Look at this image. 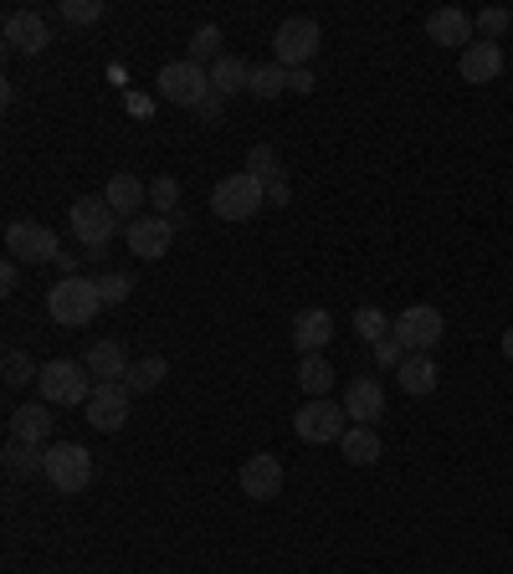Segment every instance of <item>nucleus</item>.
I'll return each instance as SVG.
<instances>
[{
  "label": "nucleus",
  "mask_w": 513,
  "mask_h": 574,
  "mask_svg": "<svg viewBox=\"0 0 513 574\" xmlns=\"http://www.w3.org/2000/svg\"><path fill=\"white\" fill-rule=\"evenodd\" d=\"M334 339V313L329 308H303L293 313V344L303 354H324V344Z\"/></svg>",
  "instance_id": "412c9836"
},
{
  "label": "nucleus",
  "mask_w": 513,
  "mask_h": 574,
  "mask_svg": "<svg viewBox=\"0 0 513 574\" xmlns=\"http://www.w3.org/2000/svg\"><path fill=\"white\" fill-rule=\"evenodd\" d=\"M57 16H62L68 27H93V21H103V0H62Z\"/></svg>",
  "instance_id": "473e14b6"
},
{
  "label": "nucleus",
  "mask_w": 513,
  "mask_h": 574,
  "mask_svg": "<svg viewBox=\"0 0 513 574\" xmlns=\"http://www.w3.org/2000/svg\"><path fill=\"white\" fill-rule=\"evenodd\" d=\"M217 57H227V52H221V27H211V21H205V27L195 31V37H190V62L211 68Z\"/></svg>",
  "instance_id": "7c9ffc66"
},
{
  "label": "nucleus",
  "mask_w": 513,
  "mask_h": 574,
  "mask_svg": "<svg viewBox=\"0 0 513 574\" xmlns=\"http://www.w3.org/2000/svg\"><path fill=\"white\" fill-rule=\"evenodd\" d=\"M37 395L47 405H88L93 401V374L82 360H52L37 374Z\"/></svg>",
  "instance_id": "7ed1b4c3"
},
{
  "label": "nucleus",
  "mask_w": 513,
  "mask_h": 574,
  "mask_svg": "<svg viewBox=\"0 0 513 574\" xmlns=\"http://www.w3.org/2000/svg\"><path fill=\"white\" fill-rule=\"evenodd\" d=\"M41 477L52 482L57 493H88V482H93V452L78 446V441H57L47 446V472Z\"/></svg>",
  "instance_id": "0eeeda50"
},
{
  "label": "nucleus",
  "mask_w": 513,
  "mask_h": 574,
  "mask_svg": "<svg viewBox=\"0 0 513 574\" xmlns=\"http://www.w3.org/2000/svg\"><path fill=\"white\" fill-rule=\"evenodd\" d=\"M268 205H288V180H272L268 185Z\"/></svg>",
  "instance_id": "a19ab883"
},
{
  "label": "nucleus",
  "mask_w": 513,
  "mask_h": 574,
  "mask_svg": "<svg viewBox=\"0 0 513 574\" xmlns=\"http://www.w3.org/2000/svg\"><path fill=\"white\" fill-rule=\"evenodd\" d=\"M154 93H160L164 103H175V108H201L205 98H211V68L190 62V57L164 62V68L154 72Z\"/></svg>",
  "instance_id": "20e7f679"
},
{
  "label": "nucleus",
  "mask_w": 513,
  "mask_h": 574,
  "mask_svg": "<svg viewBox=\"0 0 513 574\" xmlns=\"http://www.w3.org/2000/svg\"><path fill=\"white\" fill-rule=\"evenodd\" d=\"M247 174H256L262 185H272V180H283L278 149H272V144H252V149H247Z\"/></svg>",
  "instance_id": "c85d7f7f"
},
{
  "label": "nucleus",
  "mask_w": 513,
  "mask_h": 574,
  "mask_svg": "<svg viewBox=\"0 0 513 574\" xmlns=\"http://www.w3.org/2000/svg\"><path fill=\"white\" fill-rule=\"evenodd\" d=\"M37 374H41V364H31V354H21V349L6 354V385H31Z\"/></svg>",
  "instance_id": "f704fd0d"
},
{
  "label": "nucleus",
  "mask_w": 513,
  "mask_h": 574,
  "mask_svg": "<svg viewBox=\"0 0 513 574\" xmlns=\"http://www.w3.org/2000/svg\"><path fill=\"white\" fill-rule=\"evenodd\" d=\"M288 88H293V93H313V72H309V68L288 72Z\"/></svg>",
  "instance_id": "ea45409f"
},
{
  "label": "nucleus",
  "mask_w": 513,
  "mask_h": 574,
  "mask_svg": "<svg viewBox=\"0 0 513 574\" xmlns=\"http://www.w3.org/2000/svg\"><path fill=\"white\" fill-rule=\"evenodd\" d=\"M16 282H21V262L6 256V268H0V293H16Z\"/></svg>",
  "instance_id": "58836bf2"
},
{
  "label": "nucleus",
  "mask_w": 513,
  "mask_h": 574,
  "mask_svg": "<svg viewBox=\"0 0 513 574\" xmlns=\"http://www.w3.org/2000/svg\"><path fill=\"white\" fill-rule=\"evenodd\" d=\"M509 27H513L509 6H487V11H477V31H483V41H499Z\"/></svg>",
  "instance_id": "72a5a7b5"
},
{
  "label": "nucleus",
  "mask_w": 513,
  "mask_h": 574,
  "mask_svg": "<svg viewBox=\"0 0 513 574\" xmlns=\"http://www.w3.org/2000/svg\"><path fill=\"white\" fill-rule=\"evenodd\" d=\"M98 293H103V303H123V298L134 293V278H129V272H103V278H98Z\"/></svg>",
  "instance_id": "c9c22d12"
},
{
  "label": "nucleus",
  "mask_w": 513,
  "mask_h": 574,
  "mask_svg": "<svg viewBox=\"0 0 513 574\" xmlns=\"http://www.w3.org/2000/svg\"><path fill=\"white\" fill-rule=\"evenodd\" d=\"M503 360L513 364V329H503Z\"/></svg>",
  "instance_id": "37998d69"
},
{
  "label": "nucleus",
  "mask_w": 513,
  "mask_h": 574,
  "mask_svg": "<svg viewBox=\"0 0 513 574\" xmlns=\"http://www.w3.org/2000/svg\"><path fill=\"white\" fill-rule=\"evenodd\" d=\"M391 323H395V319H385V308H354V334L365 339V344L391 339Z\"/></svg>",
  "instance_id": "cd10ccee"
},
{
  "label": "nucleus",
  "mask_w": 513,
  "mask_h": 574,
  "mask_svg": "<svg viewBox=\"0 0 513 574\" xmlns=\"http://www.w3.org/2000/svg\"><path fill=\"white\" fill-rule=\"evenodd\" d=\"M298 385L309 390V401L329 395V390H334V364H329L324 354H303V364H298Z\"/></svg>",
  "instance_id": "393cba45"
},
{
  "label": "nucleus",
  "mask_w": 513,
  "mask_h": 574,
  "mask_svg": "<svg viewBox=\"0 0 513 574\" xmlns=\"http://www.w3.org/2000/svg\"><path fill=\"white\" fill-rule=\"evenodd\" d=\"M457 72H462V82H473V88L493 82L503 72V47L499 41H473V47L457 57Z\"/></svg>",
  "instance_id": "aec40b11"
},
{
  "label": "nucleus",
  "mask_w": 513,
  "mask_h": 574,
  "mask_svg": "<svg viewBox=\"0 0 513 574\" xmlns=\"http://www.w3.org/2000/svg\"><path fill=\"white\" fill-rule=\"evenodd\" d=\"M68 215H72V236H78L88 252H93V246H109L113 231H119V215L109 211L103 195H78V201L68 205Z\"/></svg>",
  "instance_id": "9d476101"
},
{
  "label": "nucleus",
  "mask_w": 513,
  "mask_h": 574,
  "mask_svg": "<svg viewBox=\"0 0 513 574\" xmlns=\"http://www.w3.org/2000/svg\"><path fill=\"white\" fill-rule=\"evenodd\" d=\"M473 16L457 11V6H446V11H432L426 16V37L436 41V47H457V52H467L473 47Z\"/></svg>",
  "instance_id": "a211bd4d"
},
{
  "label": "nucleus",
  "mask_w": 513,
  "mask_h": 574,
  "mask_svg": "<svg viewBox=\"0 0 513 574\" xmlns=\"http://www.w3.org/2000/svg\"><path fill=\"white\" fill-rule=\"evenodd\" d=\"M103 201H109V211L119 215L123 226H129V221L149 215V211H144V205H149V185L139 180V174H113L109 190H103Z\"/></svg>",
  "instance_id": "2eb2a0df"
},
{
  "label": "nucleus",
  "mask_w": 513,
  "mask_h": 574,
  "mask_svg": "<svg viewBox=\"0 0 513 574\" xmlns=\"http://www.w3.org/2000/svg\"><path fill=\"white\" fill-rule=\"evenodd\" d=\"M262 205H268V185L247 170H231L227 180H217V190H211V211H217L221 221H252Z\"/></svg>",
  "instance_id": "39448f33"
},
{
  "label": "nucleus",
  "mask_w": 513,
  "mask_h": 574,
  "mask_svg": "<svg viewBox=\"0 0 513 574\" xmlns=\"http://www.w3.org/2000/svg\"><path fill=\"white\" fill-rule=\"evenodd\" d=\"M391 334L401 339V349H405V354H432V349L442 344V334H446V323H442V308H432V303H416V308H405L401 319L391 323Z\"/></svg>",
  "instance_id": "1a4fd4ad"
},
{
  "label": "nucleus",
  "mask_w": 513,
  "mask_h": 574,
  "mask_svg": "<svg viewBox=\"0 0 513 574\" xmlns=\"http://www.w3.org/2000/svg\"><path fill=\"white\" fill-rule=\"evenodd\" d=\"M344 411H350L354 426H375L380 415H385V385L380 380H350L344 385Z\"/></svg>",
  "instance_id": "dca6fc26"
},
{
  "label": "nucleus",
  "mask_w": 513,
  "mask_h": 574,
  "mask_svg": "<svg viewBox=\"0 0 513 574\" xmlns=\"http://www.w3.org/2000/svg\"><path fill=\"white\" fill-rule=\"evenodd\" d=\"M370 354H375V364L380 370H401V360H405V349H401V339H380V344H370Z\"/></svg>",
  "instance_id": "e433bc0d"
},
{
  "label": "nucleus",
  "mask_w": 513,
  "mask_h": 574,
  "mask_svg": "<svg viewBox=\"0 0 513 574\" xmlns=\"http://www.w3.org/2000/svg\"><path fill=\"white\" fill-rule=\"evenodd\" d=\"M57 431V411L47 401L37 405H16L11 411V441H27V446H47Z\"/></svg>",
  "instance_id": "f3484780"
},
{
  "label": "nucleus",
  "mask_w": 513,
  "mask_h": 574,
  "mask_svg": "<svg viewBox=\"0 0 513 574\" xmlns=\"http://www.w3.org/2000/svg\"><path fill=\"white\" fill-rule=\"evenodd\" d=\"M339 452H344V462H354V467H375L385 446H380L375 426H350L344 431V441H339Z\"/></svg>",
  "instance_id": "5701e85b"
},
{
  "label": "nucleus",
  "mask_w": 513,
  "mask_h": 574,
  "mask_svg": "<svg viewBox=\"0 0 513 574\" xmlns=\"http://www.w3.org/2000/svg\"><path fill=\"white\" fill-rule=\"evenodd\" d=\"M164 374H170V364L160 360V354H149V360L129 364V374H123V385H129V395H144V390H160Z\"/></svg>",
  "instance_id": "a878e982"
},
{
  "label": "nucleus",
  "mask_w": 513,
  "mask_h": 574,
  "mask_svg": "<svg viewBox=\"0 0 513 574\" xmlns=\"http://www.w3.org/2000/svg\"><path fill=\"white\" fill-rule=\"evenodd\" d=\"M82 364L93 374V385H123V374H129V354H123L119 339H93Z\"/></svg>",
  "instance_id": "4468645a"
},
{
  "label": "nucleus",
  "mask_w": 513,
  "mask_h": 574,
  "mask_svg": "<svg viewBox=\"0 0 513 574\" xmlns=\"http://www.w3.org/2000/svg\"><path fill=\"white\" fill-rule=\"evenodd\" d=\"M350 411H344V401H329V395H319V401H303L293 411V431L309 446H324V441H344V431H350Z\"/></svg>",
  "instance_id": "423d86ee"
},
{
  "label": "nucleus",
  "mask_w": 513,
  "mask_h": 574,
  "mask_svg": "<svg viewBox=\"0 0 513 574\" xmlns=\"http://www.w3.org/2000/svg\"><path fill=\"white\" fill-rule=\"evenodd\" d=\"M0 31H6V41H11L16 52H27V57H41L52 47V31H47V16L41 11H11Z\"/></svg>",
  "instance_id": "ddd939ff"
},
{
  "label": "nucleus",
  "mask_w": 513,
  "mask_h": 574,
  "mask_svg": "<svg viewBox=\"0 0 513 574\" xmlns=\"http://www.w3.org/2000/svg\"><path fill=\"white\" fill-rule=\"evenodd\" d=\"M129 385H93V401H88V421L98 431H119L129 421Z\"/></svg>",
  "instance_id": "6ab92c4d"
},
{
  "label": "nucleus",
  "mask_w": 513,
  "mask_h": 574,
  "mask_svg": "<svg viewBox=\"0 0 513 574\" xmlns=\"http://www.w3.org/2000/svg\"><path fill=\"white\" fill-rule=\"evenodd\" d=\"M288 88V68L268 62V68H252V82H247V93L252 98H278Z\"/></svg>",
  "instance_id": "c756f323"
},
{
  "label": "nucleus",
  "mask_w": 513,
  "mask_h": 574,
  "mask_svg": "<svg viewBox=\"0 0 513 574\" xmlns=\"http://www.w3.org/2000/svg\"><path fill=\"white\" fill-rule=\"evenodd\" d=\"M395 380H401V390L405 395H432L436 385H442V370H436V360L432 354H405L401 360V370H395Z\"/></svg>",
  "instance_id": "4be33fe9"
},
{
  "label": "nucleus",
  "mask_w": 513,
  "mask_h": 574,
  "mask_svg": "<svg viewBox=\"0 0 513 574\" xmlns=\"http://www.w3.org/2000/svg\"><path fill=\"white\" fill-rule=\"evenodd\" d=\"M123 241H129V252L144 256V262H160L170 246H175V221L170 215H139V221H129L123 226Z\"/></svg>",
  "instance_id": "9b49d317"
},
{
  "label": "nucleus",
  "mask_w": 513,
  "mask_h": 574,
  "mask_svg": "<svg viewBox=\"0 0 513 574\" xmlns=\"http://www.w3.org/2000/svg\"><path fill=\"white\" fill-rule=\"evenodd\" d=\"M247 82H252V68H247L242 57H217L211 62V93L217 98H231V93H247Z\"/></svg>",
  "instance_id": "b1692460"
},
{
  "label": "nucleus",
  "mask_w": 513,
  "mask_h": 574,
  "mask_svg": "<svg viewBox=\"0 0 513 574\" xmlns=\"http://www.w3.org/2000/svg\"><path fill=\"white\" fill-rule=\"evenodd\" d=\"M175 201H180L175 174H154V180H149V205H154V215H175Z\"/></svg>",
  "instance_id": "2f4dec72"
},
{
  "label": "nucleus",
  "mask_w": 513,
  "mask_h": 574,
  "mask_svg": "<svg viewBox=\"0 0 513 574\" xmlns=\"http://www.w3.org/2000/svg\"><path fill=\"white\" fill-rule=\"evenodd\" d=\"M57 268H62V278H78V256L62 252V256H57Z\"/></svg>",
  "instance_id": "79ce46f5"
},
{
  "label": "nucleus",
  "mask_w": 513,
  "mask_h": 574,
  "mask_svg": "<svg viewBox=\"0 0 513 574\" xmlns=\"http://www.w3.org/2000/svg\"><path fill=\"white\" fill-rule=\"evenodd\" d=\"M6 467H11L16 477H37V472H47V452L27 446V441H6Z\"/></svg>",
  "instance_id": "bb28decb"
},
{
  "label": "nucleus",
  "mask_w": 513,
  "mask_h": 574,
  "mask_svg": "<svg viewBox=\"0 0 513 574\" xmlns=\"http://www.w3.org/2000/svg\"><path fill=\"white\" fill-rule=\"evenodd\" d=\"M6 256L21 262V268H47L62 256V241L52 226H37V221H11L6 226Z\"/></svg>",
  "instance_id": "6e6552de"
},
{
  "label": "nucleus",
  "mask_w": 513,
  "mask_h": 574,
  "mask_svg": "<svg viewBox=\"0 0 513 574\" xmlns=\"http://www.w3.org/2000/svg\"><path fill=\"white\" fill-rule=\"evenodd\" d=\"M221 108H227V98H217V93H211L201 108H195V113H201V119L211 123V129H217V123H221Z\"/></svg>",
  "instance_id": "4c0bfd02"
},
{
  "label": "nucleus",
  "mask_w": 513,
  "mask_h": 574,
  "mask_svg": "<svg viewBox=\"0 0 513 574\" xmlns=\"http://www.w3.org/2000/svg\"><path fill=\"white\" fill-rule=\"evenodd\" d=\"M237 482H242V493L252 497V503H268V497L283 493V462L272 452H252L242 462V472H237Z\"/></svg>",
  "instance_id": "f8f14e48"
},
{
  "label": "nucleus",
  "mask_w": 513,
  "mask_h": 574,
  "mask_svg": "<svg viewBox=\"0 0 513 574\" xmlns=\"http://www.w3.org/2000/svg\"><path fill=\"white\" fill-rule=\"evenodd\" d=\"M98 308H103V293H98V278H62L47 293V313H52L57 329H88L98 319Z\"/></svg>",
  "instance_id": "f257e3e1"
},
{
  "label": "nucleus",
  "mask_w": 513,
  "mask_h": 574,
  "mask_svg": "<svg viewBox=\"0 0 513 574\" xmlns=\"http://www.w3.org/2000/svg\"><path fill=\"white\" fill-rule=\"evenodd\" d=\"M319 47H324V27H319L313 16H288V21H278V31H272V62L288 72L309 68L313 57H319Z\"/></svg>",
  "instance_id": "f03ea898"
}]
</instances>
